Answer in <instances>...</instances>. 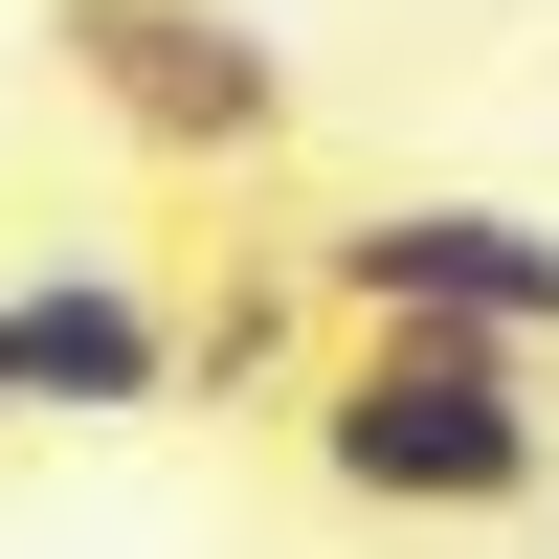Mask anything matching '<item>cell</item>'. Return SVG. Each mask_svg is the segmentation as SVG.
Returning <instances> with one entry per match:
<instances>
[{
    "label": "cell",
    "mask_w": 559,
    "mask_h": 559,
    "mask_svg": "<svg viewBox=\"0 0 559 559\" xmlns=\"http://www.w3.org/2000/svg\"><path fill=\"white\" fill-rule=\"evenodd\" d=\"M292 448L358 492V515H537V471H559V403H537V358L515 336H336L292 381Z\"/></svg>",
    "instance_id": "obj_1"
},
{
    "label": "cell",
    "mask_w": 559,
    "mask_h": 559,
    "mask_svg": "<svg viewBox=\"0 0 559 559\" xmlns=\"http://www.w3.org/2000/svg\"><path fill=\"white\" fill-rule=\"evenodd\" d=\"M292 292L336 313V336H559V224H515V202H336L292 247Z\"/></svg>",
    "instance_id": "obj_2"
},
{
    "label": "cell",
    "mask_w": 559,
    "mask_h": 559,
    "mask_svg": "<svg viewBox=\"0 0 559 559\" xmlns=\"http://www.w3.org/2000/svg\"><path fill=\"white\" fill-rule=\"evenodd\" d=\"M68 90L179 179H269L292 157V45L224 23V0H68Z\"/></svg>",
    "instance_id": "obj_3"
},
{
    "label": "cell",
    "mask_w": 559,
    "mask_h": 559,
    "mask_svg": "<svg viewBox=\"0 0 559 559\" xmlns=\"http://www.w3.org/2000/svg\"><path fill=\"white\" fill-rule=\"evenodd\" d=\"M0 403H45V426H157L179 403V313L134 292V269H23V292H0Z\"/></svg>",
    "instance_id": "obj_4"
},
{
    "label": "cell",
    "mask_w": 559,
    "mask_h": 559,
    "mask_svg": "<svg viewBox=\"0 0 559 559\" xmlns=\"http://www.w3.org/2000/svg\"><path fill=\"white\" fill-rule=\"evenodd\" d=\"M0 426H23V403H0Z\"/></svg>",
    "instance_id": "obj_5"
}]
</instances>
